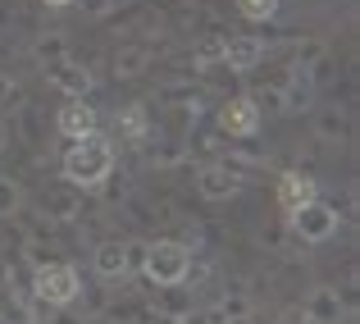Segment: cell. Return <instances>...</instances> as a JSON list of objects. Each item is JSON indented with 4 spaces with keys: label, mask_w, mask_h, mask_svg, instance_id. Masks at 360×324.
I'll return each mask as SVG.
<instances>
[{
    "label": "cell",
    "mask_w": 360,
    "mask_h": 324,
    "mask_svg": "<svg viewBox=\"0 0 360 324\" xmlns=\"http://www.w3.org/2000/svg\"><path fill=\"white\" fill-rule=\"evenodd\" d=\"M146 324H187V320L174 316V311H155V316H146Z\"/></svg>",
    "instance_id": "obj_26"
},
{
    "label": "cell",
    "mask_w": 360,
    "mask_h": 324,
    "mask_svg": "<svg viewBox=\"0 0 360 324\" xmlns=\"http://www.w3.org/2000/svg\"><path fill=\"white\" fill-rule=\"evenodd\" d=\"M315 197H319V187H315V178H310V174H301V169H283V174H278L274 201L283 206V215L301 211V206H306V201H315Z\"/></svg>",
    "instance_id": "obj_10"
},
{
    "label": "cell",
    "mask_w": 360,
    "mask_h": 324,
    "mask_svg": "<svg viewBox=\"0 0 360 324\" xmlns=\"http://www.w3.org/2000/svg\"><path fill=\"white\" fill-rule=\"evenodd\" d=\"M115 128H119V142H132V147H141V142L155 132V123H150V110L141 106V101H132V106H123L115 114Z\"/></svg>",
    "instance_id": "obj_14"
},
{
    "label": "cell",
    "mask_w": 360,
    "mask_h": 324,
    "mask_svg": "<svg viewBox=\"0 0 360 324\" xmlns=\"http://www.w3.org/2000/svg\"><path fill=\"white\" fill-rule=\"evenodd\" d=\"M233 5H238V18H246V23H274L283 0H233Z\"/></svg>",
    "instance_id": "obj_17"
},
{
    "label": "cell",
    "mask_w": 360,
    "mask_h": 324,
    "mask_svg": "<svg viewBox=\"0 0 360 324\" xmlns=\"http://www.w3.org/2000/svg\"><path fill=\"white\" fill-rule=\"evenodd\" d=\"M14 106H18V82L0 69V110H14Z\"/></svg>",
    "instance_id": "obj_24"
},
{
    "label": "cell",
    "mask_w": 360,
    "mask_h": 324,
    "mask_svg": "<svg viewBox=\"0 0 360 324\" xmlns=\"http://www.w3.org/2000/svg\"><path fill=\"white\" fill-rule=\"evenodd\" d=\"M78 9H82V18H105L115 9V0H78Z\"/></svg>",
    "instance_id": "obj_25"
},
{
    "label": "cell",
    "mask_w": 360,
    "mask_h": 324,
    "mask_svg": "<svg viewBox=\"0 0 360 324\" xmlns=\"http://www.w3.org/2000/svg\"><path fill=\"white\" fill-rule=\"evenodd\" d=\"M347 132H352V119H347V110L328 106L324 114H319V137H324V142H347Z\"/></svg>",
    "instance_id": "obj_18"
},
{
    "label": "cell",
    "mask_w": 360,
    "mask_h": 324,
    "mask_svg": "<svg viewBox=\"0 0 360 324\" xmlns=\"http://www.w3.org/2000/svg\"><path fill=\"white\" fill-rule=\"evenodd\" d=\"M5 147H9V123L0 119V151H5Z\"/></svg>",
    "instance_id": "obj_28"
},
{
    "label": "cell",
    "mask_w": 360,
    "mask_h": 324,
    "mask_svg": "<svg viewBox=\"0 0 360 324\" xmlns=\"http://www.w3.org/2000/svg\"><path fill=\"white\" fill-rule=\"evenodd\" d=\"M37 64H41V69H55V64H64L73 55V46H69V37L64 32H46V37H37Z\"/></svg>",
    "instance_id": "obj_15"
},
{
    "label": "cell",
    "mask_w": 360,
    "mask_h": 324,
    "mask_svg": "<svg viewBox=\"0 0 360 324\" xmlns=\"http://www.w3.org/2000/svg\"><path fill=\"white\" fill-rule=\"evenodd\" d=\"M146 64H150V55L141 51V46H128V51L115 55V73H119V78H137Z\"/></svg>",
    "instance_id": "obj_20"
},
{
    "label": "cell",
    "mask_w": 360,
    "mask_h": 324,
    "mask_svg": "<svg viewBox=\"0 0 360 324\" xmlns=\"http://www.w3.org/2000/svg\"><path fill=\"white\" fill-rule=\"evenodd\" d=\"M55 128H60V137L78 142V137H87V132H101V114L87 96H69L60 106V114H55Z\"/></svg>",
    "instance_id": "obj_7"
},
{
    "label": "cell",
    "mask_w": 360,
    "mask_h": 324,
    "mask_svg": "<svg viewBox=\"0 0 360 324\" xmlns=\"http://www.w3.org/2000/svg\"><path fill=\"white\" fill-rule=\"evenodd\" d=\"M324 60V42L319 37H306V42H297V55H292V69H306L315 73V64Z\"/></svg>",
    "instance_id": "obj_21"
},
{
    "label": "cell",
    "mask_w": 360,
    "mask_h": 324,
    "mask_svg": "<svg viewBox=\"0 0 360 324\" xmlns=\"http://www.w3.org/2000/svg\"><path fill=\"white\" fill-rule=\"evenodd\" d=\"M288 224H292V237H301V242H310V247L333 242V237H338V211L328 201H319V197L306 201L301 211H292Z\"/></svg>",
    "instance_id": "obj_5"
},
{
    "label": "cell",
    "mask_w": 360,
    "mask_h": 324,
    "mask_svg": "<svg viewBox=\"0 0 360 324\" xmlns=\"http://www.w3.org/2000/svg\"><path fill=\"white\" fill-rule=\"evenodd\" d=\"M41 211L51 215V219H73L82 206H78V197H73L69 187H51V192L41 197Z\"/></svg>",
    "instance_id": "obj_16"
},
{
    "label": "cell",
    "mask_w": 360,
    "mask_h": 324,
    "mask_svg": "<svg viewBox=\"0 0 360 324\" xmlns=\"http://www.w3.org/2000/svg\"><path fill=\"white\" fill-rule=\"evenodd\" d=\"M187 270H192V247L187 242H150L141 256V274L155 288H183Z\"/></svg>",
    "instance_id": "obj_3"
},
{
    "label": "cell",
    "mask_w": 360,
    "mask_h": 324,
    "mask_svg": "<svg viewBox=\"0 0 360 324\" xmlns=\"http://www.w3.org/2000/svg\"><path fill=\"white\" fill-rule=\"evenodd\" d=\"M60 174L69 187H101L115 174V142L105 132H87V137L69 142V151L60 160Z\"/></svg>",
    "instance_id": "obj_1"
},
{
    "label": "cell",
    "mask_w": 360,
    "mask_h": 324,
    "mask_svg": "<svg viewBox=\"0 0 360 324\" xmlns=\"http://www.w3.org/2000/svg\"><path fill=\"white\" fill-rule=\"evenodd\" d=\"M251 297L246 292H229V297L219 301V324H242V320H251Z\"/></svg>",
    "instance_id": "obj_19"
},
{
    "label": "cell",
    "mask_w": 360,
    "mask_h": 324,
    "mask_svg": "<svg viewBox=\"0 0 360 324\" xmlns=\"http://www.w3.org/2000/svg\"><path fill=\"white\" fill-rule=\"evenodd\" d=\"M301 316H306L310 324H347V316H352V301L342 297L338 288H315L306 297V306H301Z\"/></svg>",
    "instance_id": "obj_8"
},
{
    "label": "cell",
    "mask_w": 360,
    "mask_h": 324,
    "mask_svg": "<svg viewBox=\"0 0 360 324\" xmlns=\"http://www.w3.org/2000/svg\"><path fill=\"white\" fill-rule=\"evenodd\" d=\"M46 78H51V87L64 92V96H87V92H96V73L82 60H73V55L64 64H55V69H46Z\"/></svg>",
    "instance_id": "obj_11"
},
{
    "label": "cell",
    "mask_w": 360,
    "mask_h": 324,
    "mask_svg": "<svg viewBox=\"0 0 360 324\" xmlns=\"http://www.w3.org/2000/svg\"><path fill=\"white\" fill-rule=\"evenodd\" d=\"M18 211H23V187H18L14 178L0 174V219H9V215H18Z\"/></svg>",
    "instance_id": "obj_22"
},
{
    "label": "cell",
    "mask_w": 360,
    "mask_h": 324,
    "mask_svg": "<svg viewBox=\"0 0 360 324\" xmlns=\"http://www.w3.org/2000/svg\"><path fill=\"white\" fill-rule=\"evenodd\" d=\"M32 292H37V301H41V306H55V311L73 306V301L82 297V274H78V265H69V261H41L32 270Z\"/></svg>",
    "instance_id": "obj_2"
},
{
    "label": "cell",
    "mask_w": 360,
    "mask_h": 324,
    "mask_svg": "<svg viewBox=\"0 0 360 324\" xmlns=\"http://www.w3.org/2000/svg\"><path fill=\"white\" fill-rule=\"evenodd\" d=\"M46 5H55V9H69V5H78V0H46Z\"/></svg>",
    "instance_id": "obj_29"
},
{
    "label": "cell",
    "mask_w": 360,
    "mask_h": 324,
    "mask_svg": "<svg viewBox=\"0 0 360 324\" xmlns=\"http://www.w3.org/2000/svg\"><path fill=\"white\" fill-rule=\"evenodd\" d=\"M219 132L224 137H255L260 132V101L255 96H233V101H224L219 106Z\"/></svg>",
    "instance_id": "obj_6"
},
{
    "label": "cell",
    "mask_w": 360,
    "mask_h": 324,
    "mask_svg": "<svg viewBox=\"0 0 360 324\" xmlns=\"http://www.w3.org/2000/svg\"><path fill=\"white\" fill-rule=\"evenodd\" d=\"M242 187H246V160L242 156H224V160H210V165L196 169L201 201H233Z\"/></svg>",
    "instance_id": "obj_4"
},
{
    "label": "cell",
    "mask_w": 360,
    "mask_h": 324,
    "mask_svg": "<svg viewBox=\"0 0 360 324\" xmlns=\"http://www.w3.org/2000/svg\"><path fill=\"white\" fill-rule=\"evenodd\" d=\"M310 106H315V73L292 69V73H288V82L278 87V110L301 114V110H310Z\"/></svg>",
    "instance_id": "obj_13"
},
{
    "label": "cell",
    "mask_w": 360,
    "mask_h": 324,
    "mask_svg": "<svg viewBox=\"0 0 360 324\" xmlns=\"http://www.w3.org/2000/svg\"><path fill=\"white\" fill-rule=\"evenodd\" d=\"M91 270L105 283L128 279V242H123V237H105V242L96 247V256H91Z\"/></svg>",
    "instance_id": "obj_12"
},
{
    "label": "cell",
    "mask_w": 360,
    "mask_h": 324,
    "mask_svg": "<svg viewBox=\"0 0 360 324\" xmlns=\"http://www.w3.org/2000/svg\"><path fill=\"white\" fill-rule=\"evenodd\" d=\"M278 324H310V320L301 316V311H283V316H278Z\"/></svg>",
    "instance_id": "obj_27"
},
{
    "label": "cell",
    "mask_w": 360,
    "mask_h": 324,
    "mask_svg": "<svg viewBox=\"0 0 360 324\" xmlns=\"http://www.w3.org/2000/svg\"><path fill=\"white\" fill-rule=\"evenodd\" d=\"M269 60V46L264 37H224V69L233 73H251Z\"/></svg>",
    "instance_id": "obj_9"
},
{
    "label": "cell",
    "mask_w": 360,
    "mask_h": 324,
    "mask_svg": "<svg viewBox=\"0 0 360 324\" xmlns=\"http://www.w3.org/2000/svg\"><path fill=\"white\" fill-rule=\"evenodd\" d=\"M201 69H210V64H224V37H205L201 46H196V55H192Z\"/></svg>",
    "instance_id": "obj_23"
}]
</instances>
